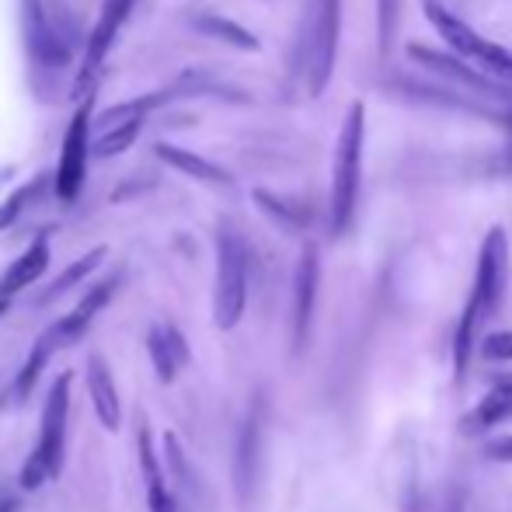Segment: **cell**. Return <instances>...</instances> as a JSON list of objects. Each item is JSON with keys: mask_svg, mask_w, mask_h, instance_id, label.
<instances>
[{"mask_svg": "<svg viewBox=\"0 0 512 512\" xmlns=\"http://www.w3.org/2000/svg\"><path fill=\"white\" fill-rule=\"evenodd\" d=\"M363 140H366V108L352 102L345 112L342 133L335 147V178H331V234L342 237L352 227L363 185Z\"/></svg>", "mask_w": 512, "mask_h": 512, "instance_id": "cell-1", "label": "cell"}, {"mask_svg": "<svg viewBox=\"0 0 512 512\" xmlns=\"http://www.w3.org/2000/svg\"><path fill=\"white\" fill-rule=\"evenodd\" d=\"M422 11H425V18L432 21V28L443 35V42L460 56V60L464 63L474 60L481 67V74L509 88L512 84V49L499 46V42L481 39L467 21H460L453 11H446L439 0H422Z\"/></svg>", "mask_w": 512, "mask_h": 512, "instance_id": "cell-2", "label": "cell"}, {"mask_svg": "<svg viewBox=\"0 0 512 512\" xmlns=\"http://www.w3.org/2000/svg\"><path fill=\"white\" fill-rule=\"evenodd\" d=\"M248 304V251L230 227H220L216 237V290H213V321L230 331L244 317Z\"/></svg>", "mask_w": 512, "mask_h": 512, "instance_id": "cell-3", "label": "cell"}, {"mask_svg": "<svg viewBox=\"0 0 512 512\" xmlns=\"http://www.w3.org/2000/svg\"><path fill=\"white\" fill-rule=\"evenodd\" d=\"M338 28H342V0H314L304 28V77L310 98H321L331 81L338 56Z\"/></svg>", "mask_w": 512, "mask_h": 512, "instance_id": "cell-4", "label": "cell"}, {"mask_svg": "<svg viewBox=\"0 0 512 512\" xmlns=\"http://www.w3.org/2000/svg\"><path fill=\"white\" fill-rule=\"evenodd\" d=\"M67 405H70V373H63L53 384L42 408V436L35 446L32 460L21 471V485L25 488H42L49 474H56L60 467V453H63V432H67Z\"/></svg>", "mask_w": 512, "mask_h": 512, "instance_id": "cell-5", "label": "cell"}, {"mask_svg": "<svg viewBox=\"0 0 512 512\" xmlns=\"http://www.w3.org/2000/svg\"><path fill=\"white\" fill-rule=\"evenodd\" d=\"M509 283V237L502 227H492L481 244L478 255V276H474V293L467 304H474L478 317H488L502 307Z\"/></svg>", "mask_w": 512, "mask_h": 512, "instance_id": "cell-6", "label": "cell"}, {"mask_svg": "<svg viewBox=\"0 0 512 512\" xmlns=\"http://www.w3.org/2000/svg\"><path fill=\"white\" fill-rule=\"evenodd\" d=\"M88 129H91V105H81L70 119L67 140H63L60 150V168H56V196L63 203H74L77 192L84 185V175H88Z\"/></svg>", "mask_w": 512, "mask_h": 512, "instance_id": "cell-7", "label": "cell"}, {"mask_svg": "<svg viewBox=\"0 0 512 512\" xmlns=\"http://www.w3.org/2000/svg\"><path fill=\"white\" fill-rule=\"evenodd\" d=\"M408 56L415 63H422L425 70H432L436 77H443V81H453V84H464V88L478 91V95L492 98V102H512V88L506 84L492 81V77H485L481 70L467 67L460 56H446V53H436V49L422 46V42H411L408 46Z\"/></svg>", "mask_w": 512, "mask_h": 512, "instance_id": "cell-8", "label": "cell"}, {"mask_svg": "<svg viewBox=\"0 0 512 512\" xmlns=\"http://www.w3.org/2000/svg\"><path fill=\"white\" fill-rule=\"evenodd\" d=\"M25 28H28V49H32L35 60L49 63V67L70 60V39L49 18L42 0H25Z\"/></svg>", "mask_w": 512, "mask_h": 512, "instance_id": "cell-9", "label": "cell"}, {"mask_svg": "<svg viewBox=\"0 0 512 512\" xmlns=\"http://www.w3.org/2000/svg\"><path fill=\"white\" fill-rule=\"evenodd\" d=\"M317 279H321V262H317L314 244H307L297 262V272H293V342L297 345L307 342L314 300H317Z\"/></svg>", "mask_w": 512, "mask_h": 512, "instance_id": "cell-10", "label": "cell"}, {"mask_svg": "<svg viewBox=\"0 0 512 512\" xmlns=\"http://www.w3.org/2000/svg\"><path fill=\"white\" fill-rule=\"evenodd\" d=\"M129 7H133V0H105L102 14H98L95 32H91V39H88V56H84V70H81V88L98 74V67L105 63L108 49H112L122 21H126Z\"/></svg>", "mask_w": 512, "mask_h": 512, "instance_id": "cell-11", "label": "cell"}, {"mask_svg": "<svg viewBox=\"0 0 512 512\" xmlns=\"http://www.w3.org/2000/svg\"><path fill=\"white\" fill-rule=\"evenodd\" d=\"M154 154L161 157L168 168L182 171V175L196 178V182H206V185H234V175L227 168H220L216 161H206L203 154H192L185 147H175V143H157Z\"/></svg>", "mask_w": 512, "mask_h": 512, "instance_id": "cell-12", "label": "cell"}, {"mask_svg": "<svg viewBox=\"0 0 512 512\" xmlns=\"http://www.w3.org/2000/svg\"><path fill=\"white\" fill-rule=\"evenodd\" d=\"M115 286H119V276H108L102 279L98 286H91V293L81 300L74 310H70L63 321H56V335H60V342L63 345H70V342H77V338L88 331V324L98 317V310H102L108 300H112V293H115Z\"/></svg>", "mask_w": 512, "mask_h": 512, "instance_id": "cell-13", "label": "cell"}, {"mask_svg": "<svg viewBox=\"0 0 512 512\" xmlns=\"http://www.w3.org/2000/svg\"><path fill=\"white\" fill-rule=\"evenodd\" d=\"M189 28H196L199 35L223 42V46H230V49H244V53H258V49H262L258 35L248 32L241 21H230V18H223V14H213V11H192Z\"/></svg>", "mask_w": 512, "mask_h": 512, "instance_id": "cell-14", "label": "cell"}, {"mask_svg": "<svg viewBox=\"0 0 512 512\" xmlns=\"http://www.w3.org/2000/svg\"><path fill=\"white\" fill-rule=\"evenodd\" d=\"M147 352L154 359V370L161 377V384H171L178 377V366L189 363V345H185L178 328H150Z\"/></svg>", "mask_w": 512, "mask_h": 512, "instance_id": "cell-15", "label": "cell"}, {"mask_svg": "<svg viewBox=\"0 0 512 512\" xmlns=\"http://www.w3.org/2000/svg\"><path fill=\"white\" fill-rule=\"evenodd\" d=\"M46 265H49V244H46V237H39V241H35L32 248H28L21 258H14L11 269H7L4 276H0V300L14 297L18 290L32 286L35 279H39L42 272H46Z\"/></svg>", "mask_w": 512, "mask_h": 512, "instance_id": "cell-16", "label": "cell"}, {"mask_svg": "<svg viewBox=\"0 0 512 512\" xmlns=\"http://www.w3.org/2000/svg\"><path fill=\"white\" fill-rule=\"evenodd\" d=\"M88 391L105 429H119V394H115V384L108 377V366L102 356L88 359Z\"/></svg>", "mask_w": 512, "mask_h": 512, "instance_id": "cell-17", "label": "cell"}, {"mask_svg": "<svg viewBox=\"0 0 512 512\" xmlns=\"http://www.w3.org/2000/svg\"><path fill=\"white\" fill-rule=\"evenodd\" d=\"M203 95H213V98H227V102H248V95L230 84H223L220 77L206 74V70H185L178 74V81L168 88V98H203Z\"/></svg>", "mask_w": 512, "mask_h": 512, "instance_id": "cell-18", "label": "cell"}, {"mask_svg": "<svg viewBox=\"0 0 512 512\" xmlns=\"http://www.w3.org/2000/svg\"><path fill=\"white\" fill-rule=\"evenodd\" d=\"M506 418H512V394L492 387V394H488V398H481V405L474 408L464 422H460V429H464L467 436H478V432L492 429V425L506 422Z\"/></svg>", "mask_w": 512, "mask_h": 512, "instance_id": "cell-19", "label": "cell"}, {"mask_svg": "<svg viewBox=\"0 0 512 512\" xmlns=\"http://www.w3.org/2000/svg\"><path fill=\"white\" fill-rule=\"evenodd\" d=\"M394 88L408 98H418V102H443L446 108H457V112H474V115H492V119H499L495 108L478 105V102H471V98H460L446 88H432V84H415V81H394Z\"/></svg>", "mask_w": 512, "mask_h": 512, "instance_id": "cell-20", "label": "cell"}, {"mask_svg": "<svg viewBox=\"0 0 512 512\" xmlns=\"http://www.w3.org/2000/svg\"><path fill=\"white\" fill-rule=\"evenodd\" d=\"M255 206L269 216L272 223H279L283 230H304L310 223V209L293 203V199H279L265 189H255Z\"/></svg>", "mask_w": 512, "mask_h": 512, "instance_id": "cell-21", "label": "cell"}, {"mask_svg": "<svg viewBox=\"0 0 512 512\" xmlns=\"http://www.w3.org/2000/svg\"><path fill=\"white\" fill-rule=\"evenodd\" d=\"M258 436H262V425H258V411L244 422L241 443H237V488L241 495L251 492L255 485V467H258Z\"/></svg>", "mask_w": 512, "mask_h": 512, "instance_id": "cell-22", "label": "cell"}, {"mask_svg": "<svg viewBox=\"0 0 512 512\" xmlns=\"http://www.w3.org/2000/svg\"><path fill=\"white\" fill-rule=\"evenodd\" d=\"M56 345H63L60 342V335H56V324L46 331V335L35 342V349L28 352V359H25V366H21V373H18V384H14V394L18 398H25L28 391L35 387V380H39V373H42V366H46V359L53 356V349Z\"/></svg>", "mask_w": 512, "mask_h": 512, "instance_id": "cell-23", "label": "cell"}, {"mask_svg": "<svg viewBox=\"0 0 512 512\" xmlns=\"http://www.w3.org/2000/svg\"><path fill=\"white\" fill-rule=\"evenodd\" d=\"M102 258H105V248H95V251H88V255L77 258L74 265H67V269H63V276H56V283L49 286V290L39 297V304H49V300H56L60 293L74 290V286L81 283V279H88L91 272H95L98 265H102Z\"/></svg>", "mask_w": 512, "mask_h": 512, "instance_id": "cell-24", "label": "cell"}, {"mask_svg": "<svg viewBox=\"0 0 512 512\" xmlns=\"http://www.w3.org/2000/svg\"><path fill=\"white\" fill-rule=\"evenodd\" d=\"M481 317L474 304L464 307V317H460L457 324V338H453V370H457V380L467 373V366H471V349H474V331H478Z\"/></svg>", "mask_w": 512, "mask_h": 512, "instance_id": "cell-25", "label": "cell"}, {"mask_svg": "<svg viewBox=\"0 0 512 512\" xmlns=\"http://www.w3.org/2000/svg\"><path fill=\"white\" fill-rule=\"evenodd\" d=\"M143 122H129V126H115V129H105V133H95V154L98 157H115V154H126L129 147L136 143L140 136Z\"/></svg>", "mask_w": 512, "mask_h": 512, "instance_id": "cell-26", "label": "cell"}, {"mask_svg": "<svg viewBox=\"0 0 512 512\" xmlns=\"http://www.w3.org/2000/svg\"><path fill=\"white\" fill-rule=\"evenodd\" d=\"M398 4H401V0H377L380 53H391V42H394V28H398Z\"/></svg>", "mask_w": 512, "mask_h": 512, "instance_id": "cell-27", "label": "cell"}, {"mask_svg": "<svg viewBox=\"0 0 512 512\" xmlns=\"http://www.w3.org/2000/svg\"><path fill=\"white\" fill-rule=\"evenodd\" d=\"M28 199H35V185H21L18 192H11V196L0 203V230L11 227L14 220L21 216V209L28 206Z\"/></svg>", "mask_w": 512, "mask_h": 512, "instance_id": "cell-28", "label": "cell"}, {"mask_svg": "<svg viewBox=\"0 0 512 512\" xmlns=\"http://www.w3.org/2000/svg\"><path fill=\"white\" fill-rule=\"evenodd\" d=\"M481 352L492 363H509L512 359V331H492V335L481 342Z\"/></svg>", "mask_w": 512, "mask_h": 512, "instance_id": "cell-29", "label": "cell"}, {"mask_svg": "<svg viewBox=\"0 0 512 512\" xmlns=\"http://www.w3.org/2000/svg\"><path fill=\"white\" fill-rule=\"evenodd\" d=\"M488 460H499V464H512V436H499L485 446Z\"/></svg>", "mask_w": 512, "mask_h": 512, "instance_id": "cell-30", "label": "cell"}, {"mask_svg": "<svg viewBox=\"0 0 512 512\" xmlns=\"http://www.w3.org/2000/svg\"><path fill=\"white\" fill-rule=\"evenodd\" d=\"M443 512H464V502H460V495H457V492L450 495V502H446V509H443Z\"/></svg>", "mask_w": 512, "mask_h": 512, "instance_id": "cell-31", "label": "cell"}, {"mask_svg": "<svg viewBox=\"0 0 512 512\" xmlns=\"http://www.w3.org/2000/svg\"><path fill=\"white\" fill-rule=\"evenodd\" d=\"M495 387H499V391H509L512 394V377H499V384H495Z\"/></svg>", "mask_w": 512, "mask_h": 512, "instance_id": "cell-32", "label": "cell"}, {"mask_svg": "<svg viewBox=\"0 0 512 512\" xmlns=\"http://www.w3.org/2000/svg\"><path fill=\"white\" fill-rule=\"evenodd\" d=\"M0 512H14V502H4V506H0Z\"/></svg>", "mask_w": 512, "mask_h": 512, "instance_id": "cell-33", "label": "cell"}, {"mask_svg": "<svg viewBox=\"0 0 512 512\" xmlns=\"http://www.w3.org/2000/svg\"><path fill=\"white\" fill-rule=\"evenodd\" d=\"M4 310H7V300H0V314H4Z\"/></svg>", "mask_w": 512, "mask_h": 512, "instance_id": "cell-34", "label": "cell"}]
</instances>
